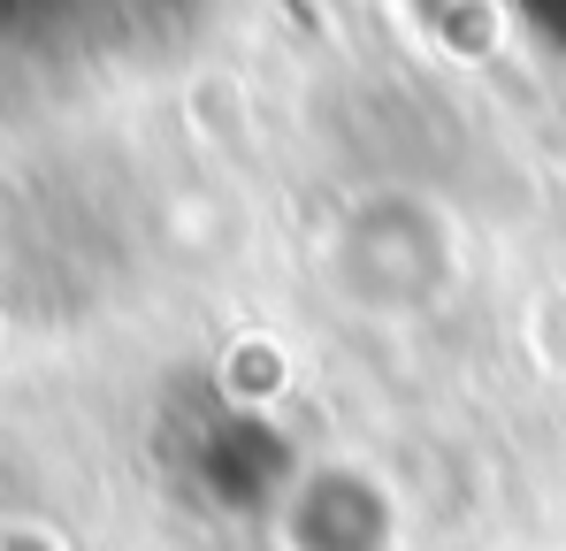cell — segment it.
I'll return each instance as SVG.
<instances>
[{"instance_id": "cell-1", "label": "cell", "mask_w": 566, "mask_h": 551, "mask_svg": "<svg viewBox=\"0 0 566 551\" xmlns=\"http://www.w3.org/2000/svg\"><path fill=\"white\" fill-rule=\"evenodd\" d=\"M521 8H528V15H536V23H544V31L566 46V0H521Z\"/></svg>"}]
</instances>
